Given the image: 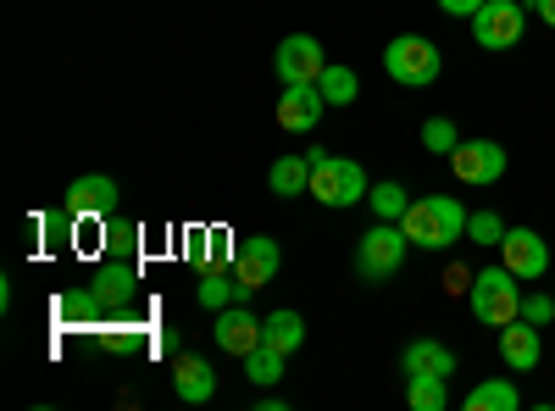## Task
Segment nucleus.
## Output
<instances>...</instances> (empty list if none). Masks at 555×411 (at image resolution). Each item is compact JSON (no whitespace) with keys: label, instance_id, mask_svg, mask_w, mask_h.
Here are the masks:
<instances>
[{"label":"nucleus","instance_id":"nucleus-1","mask_svg":"<svg viewBox=\"0 0 555 411\" xmlns=\"http://www.w3.org/2000/svg\"><path fill=\"white\" fill-rule=\"evenodd\" d=\"M405 240L423 245V251H450L455 240H467V206H461L455 195H423L411 201V211L400 217Z\"/></svg>","mask_w":555,"mask_h":411},{"label":"nucleus","instance_id":"nucleus-2","mask_svg":"<svg viewBox=\"0 0 555 411\" xmlns=\"http://www.w3.org/2000/svg\"><path fill=\"white\" fill-rule=\"evenodd\" d=\"M467 306H473V317L483 329H505V323H517L522 317V279L512 267H483L478 279H473V290H467Z\"/></svg>","mask_w":555,"mask_h":411},{"label":"nucleus","instance_id":"nucleus-3","mask_svg":"<svg viewBox=\"0 0 555 411\" xmlns=\"http://www.w3.org/2000/svg\"><path fill=\"white\" fill-rule=\"evenodd\" d=\"M311 156V195L322 201V206H334V211H350V206H361L366 201V172H361V162H350V156H328V151H306Z\"/></svg>","mask_w":555,"mask_h":411},{"label":"nucleus","instance_id":"nucleus-4","mask_svg":"<svg viewBox=\"0 0 555 411\" xmlns=\"http://www.w3.org/2000/svg\"><path fill=\"white\" fill-rule=\"evenodd\" d=\"M405 251H411L405 228L400 222H378V228H366V234L356 240V272L366 284H389L395 272L405 267Z\"/></svg>","mask_w":555,"mask_h":411},{"label":"nucleus","instance_id":"nucleus-5","mask_svg":"<svg viewBox=\"0 0 555 411\" xmlns=\"http://www.w3.org/2000/svg\"><path fill=\"white\" fill-rule=\"evenodd\" d=\"M439 44L434 39H423V34H395L389 44H384V73L395 78V84H405V89H428L434 78H439Z\"/></svg>","mask_w":555,"mask_h":411},{"label":"nucleus","instance_id":"nucleus-6","mask_svg":"<svg viewBox=\"0 0 555 411\" xmlns=\"http://www.w3.org/2000/svg\"><path fill=\"white\" fill-rule=\"evenodd\" d=\"M278 267H284V251L278 240L256 234V240H240V256H234V300H250L256 290H267L278 279Z\"/></svg>","mask_w":555,"mask_h":411},{"label":"nucleus","instance_id":"nucleus-7","mask_svg":"<svg viewBox=\"0 0 555 411\" xmlns=\"http://www.w3.org/2000/svg\"><path fill=\"white\" fill-rule=\"evenodd\" d=\"M473 39L478 51H512L522 39V0H483L473 12Z\"/></svg>","mask_w":555,"mask_h":411},{"label":"nucleus","instance_id":"nucleus-8","mask_svg":"<svg viewBox=\"0 0 555 411\" xmlns=\"http://www.w3.org/2000/svg\"><path fill=\"white\" fill-rule=\"evenodd\" d=\"M117 178H106V172H83V178H73L67 184V211H73V222H95V217H112L117 211Z\"/></svg>","mask_w":555,"mask_h":411},{"label":"nucleus","instance_id":"nucleus-9","mask_svg":"<svg viewBox=\"0 0 555 411\" xmlns=\"http://www.w3.org/2000/svg\"><path fill=\"white\" fill-rule=\"evenodd\" d=\"M450 167H455V178L461 184H500L505 178V151L494 145V140H461L455 151H450Z\"/></svg>","mask_w":555,"mask_h":411},{"label":"nucleus","instance_id":"nucleus-10","mask_svg":"<svg viewBox=\"0 0 555 411\" xmlns=\"http://www.w3.org/2000/svg\"><path fill=\"white\" fill-rule=\"evenodd\" d=\"M211 334H217V345H222L228 356H240V361L261 345V323H256V311H250L245 300H234V306L211 311Z\"/></svg>","mask_w":555,"mask_h":411},{"label":"nucleus","instance_id":"nucleus-11","mask_svg":"<svg viewBox=\"0 0 555 411\" xmlns=\"http://www.w3.org/2000/svg\"><path fill=\"white\" fill-rule=\"evenodd\" d=\"M272 67H278V78H284V84H317L322 67H328V56H322V44L311 34H289L284 44H278Z\"/></svg>","mask_w":555,"mask_h":411},{"label":"nucleus","instance_id":"nucleus-12","mask_svg":"<svg viewBox=\"0 0 555 411\" xmlns=\"http://www.w3.org/2000/svg\"><path fill=\"white\" fill-rule=\"evenodd\" d=\"M500 261L517 272V279H544L550 272V245L533 234V228H505V240H500Z\"/></svg>","mask_w":555,"mask_h":411},{"label":"nucleus","instance_id":"nucleus-13","mask_svg":"<svg viewBox=\"0 0 555 411\" xmlns=\"http://www.w3.org/2000/svg\"><path fill=\"white\" fill-rule=\"evenodd\" d=\"M322 112H328V101H322L317 84H284V101H278V123H284L289 133H311L322 123Z\"/></svg>","mask_w":555,"mask_h":411},{"label":"nucleus","instance_id":"nucleus-14","mask_svg":"<svg viewBox=\"0 0 555 411\" xmlns=\"http://www.w3.org/2000/svg\"><path fill=\"white\" fill-rule=\"evenodd\" d=\"M544 356V339H539V323H528V317H517V323L500 329V361L512 373H533Z\"/></svg>","mask_w":555,"mask_h":411},{"label":"nucleus","instance_id":"nucleus-15","mask_svg":"<svg viewBox=\"0 0 555 411\" xmlns=\"http://www.w3.org/2000/svg\"><path fill=\"white\" fill-rule=\"evenodd\" d=\"M95 295H101L106 311L128 306V300L139 295V261H128V256H106V267L95 272Z\"/></svg>","mask_w":555,"mask_h":411},{"label":"nucleus","instance_id":"nucleus-16","mask_svg":"<svg viewBox=\"0 0 555 411\" xmlns=\"http://www.w3.org/2000/svg\"><path fill=\"white\" fill-rule=\"evenodd\" d=\"M172 395H178L183 406H206V400L217 395V373L206 368L201 356H178V361H172Z\"/></svg>","mask_w":555,"mask_h":411},{"label":"nucleus","instance_id":"nucleus-17","mask_svg":"<svg viewBox=\"0 0 555 411\" xmlns=\"http://www.w3.org/2000/svg\"><path fill=\"white\" fill-rule=\"evenodd\" d=\"M400 368H405V378H411V373L450 378V373H455V350H450V345H439V339H411V345H405V356H400Z\"/></svg>","mask_w":555,"mask_h":411},{"label":"nucleus","instance_id":"nucleus-18","mask_svg":"<svg viewBox=\"0 0 555 411\" xmlns=\"http://www.w3.org/2000/svg\"><path fill=\"white\" fill-rule=\"evenodd\" d=\"M267 184L278 201H295V195H311V156H278L267 167Z\"/></svg>","mask_w":555,"mask_h":411},{"label":"nucleus","instance_id":"nucleus-19","mask_svg":"<svg viewBox=\"0 0 555 411\" xmlns=\"http://www.w3.org/2000/svg\"><path fill=\"white\" fill-rule=\"evenodd\" d=\"M261 339H267L272 350L295 356V350L306 345V317H300V311H272V317H261Z\"/></svg>","mask_w":555,"mask_h":411},{"label":"nucleus","instance_id":"nucleus-20","mask_svg":"<svg viewBox=\"0 0 555 411\" xmlns=\"http://www.w3.org/2000/svg\"><path fill=\"white\" fill-rule=\"evenodd\" d=\"M517 406H522V395H517L512 378H483V384L467 395V411H517Z\"/></svg>","mask_w":555,"mask_h":411},{"label":"nucleus","instance_id":"nucleus-21","mask_svg":"<svg viewBox=\"0 0 555 411\" xmlns=\"http://www.w3.org/2000/svg\"><path fill=\"white\" fill-rule=\"evenodd\" d=\"M317 89H322V101H328V106H350L361 95V78L345 62H328V67H322V78H317Z\"/></svg>","mask_w":555,"mask_h":411},{"label":"nucleus","instance_id":"nucleus-22","mask_svg":"<svg viewBox=\"0 0 555 411\" xmlns=\"http://www.w3.org/2000/svg\"><path fill=\"white\" fill-rule=\"evenodd\" d=\"M195 300H201L206 311H222V306H234V272H222V267H201Z\"/></svg>","mask_w":555,"mask_h":411},{"label":"nucleus","instance_id":"nucleus-23","mask_svg":"<svg viewBox=\"0 0 555 411\" xmlns=\"http://www.w3.org/2000/svg\"><path fill=\"white\" fill-rule=\"evenodd\" d=\"M245 378H250V384H261V389H272L278 378H284V350H272V345L261 339V345L245 356Z\"/></svg>","mask_w":555,"mask_h":411},{"label":"nucleus","instance_id":"nucleus-24","mask_svg":"<svg viewBox=\"0 0 555 411\" xmlns=\"http://www.w3.org/2000/svg\"><path fill=\"white\" fill-rule=\"evenodd\" d=\"M405 400H411L416 411H444V406H450V389H444V378H434V373H411V378H405Z\"/></svg>","mask_w":555,"mask_h":411},{"label":"nucleus","instance_id":"nucleus-25","mask_svg":"<svg viewBox=\"0 0 555 411\" xmlns=\"http://www.w3.org/2000/svg\"><path fill=\"white\" fill-rule=\"evenodd\" d=\"M366 206L378 211V222H400V217L411 211V195H405L400 184H389V178H384V184H373V190H366Z\"/></svg>","mask_w":555,"mask_h":411},{"label":"nucleus","instance_id":"nucleus-26","mask_svg":"<svg viewBox=\"0 0 555 411\" xmlns=\"http://www.w3.org/2000/svg\"><path fill=\"white\" fill-rule=\"evenodd\" d=\"M455 145H461V133H455V123H450V117H428V123H423V151L450 156Z\"/></svg>","mask_w":555,"mask_h":411},{"label":"nucleus","instance_id":"nucleus-27","mask_svg":"<svg viewBox=\"0 0 555 411\" xmlns=\"http://www.w3.org/2000/svg\"><path fill=\"white\" fill-rule=\"evenodd\" d=\"M240 245L222 234V228H211V234H201V267H234Z\"/></svg>","mask_w":555,"mask_h":411},{"label":"nucleus","instance_id":"nucleus-28","mask_svg":"<svg viewBox=\"0 0 555 411\" xmlns=\"http://www.w3.org/2000/svg\"><path fill=\"white\" fill-rule=\"evenodd\" d=\"M467 240H473V245H500V240H505L500 211H467Z\"/></svg>","mask_w":555,"mask_h":411},{"label":"nucleus","instance_id":"nucleus-29","mask_svg":"<svg viewBox=\"0 0 555 411\" xmlns=\"http://www.w3.org/2000/svg\"><path fill=\"white\" fill-rule=\"evenodd\" d=\"M106 251L112 256H128V261H139V222H106Z\"/></svg>","mask_w":555,"mask_h":411},{"label":"nucleus","instance_id":"nucleus-30","mask_svg":"<svg viewBox=\"0 0 555 411\" xmlns=\"http://www.w3.org/2000/svg\"><path fill=\"white\" fill-rule=\"evenodd\" d=\"M522 317H528V323H555V300L550 295H522Z\"/></svg>","mask_w":555,"mask_h":411},{"label":"nucleus","instance_id":"nucleus-31","mask_svg":"<svg viewBox=\"0 0 555 411\" xmlns=\"http://www.w3.org/2000/svg\"><path fill=\"white\" fill-rule=\"evenodd\" d=\"M439 7H444L450 17H473V12L483 7V0H439Z\"/></svg>","mask_w":555,"mask_h":411},{"label":"nucleus","instance_id":"nucleus-32","mask_svg":"<svg viewBox=\"0 0 555 411\" xmlns=\"http://www.w3.org/2000/svg\"><path fill=\"white\" fill-rule=\"evenodd\" d=\"M533 12H539V17H544V23L555 28V0H533Z\"/></svg>","mask_w":555,"mask_h":411}]
</instances>
